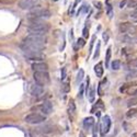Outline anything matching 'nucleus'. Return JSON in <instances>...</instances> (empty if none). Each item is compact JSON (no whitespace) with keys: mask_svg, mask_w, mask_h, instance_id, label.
Listing matches in <instances>:
<instances>
[{"mask_svg":"<svg viewBox=\"0 0 137 137\" xmlns=\"http://www.w3.org/2000/svg\"><path fill=\"white\" fill-rule=\"evenodd\" d=\"M46 37L44 35L29 34L21 44V50L24 52H43L45 48Z\"/></svg>","mask_w":137,"mask_h":137,"instance_id":"f257e3e1","label":"nucleus"},{"mask_svg":"<svg viewBox=\"0 0 137 137\" xmlns=\"http://www.w3.org/2000/svg\"><path fill=\"white\" fill-rule=\"evenodd\" d=\"M30 23L28 24V31L30 34L45 35L50 30V24L42 21V19H29Z\"/></svg>","mask_w":137,"mask_h":137,"instance_id":"f03ea898","label":"nucleus"},{"mask_svg":"<svg viewBox=\"0 0 137 137\" xmlns=\"http://www.w3.org/2000/svg\"><path fill=\"white\" fill-rule=\"evenodd\" d=\"M52 16V12L46 8H34L29 13V19H47Z\"/></svg>","mask_w":137,"mask_h":137,"instance_id":"7ed1b4c3","label":"nucleus"},{"mask_svg":"<svg viewBox=\"0 0 137 137\" xmlns=\"http://www.w3.org/2000/svg\"><path fill=\"white\" fill-rule=\"evenodd\" d=\"M31 111L33 112H37V113H41L43 115H50L52 112H53V105L51 102H48V101H45L44 103H41V104H38V105H35V106H33Z\"/></svg>","mask_w":137,"mask_h":137,"instance_id":"20e7f679","label":"nucleus"},{"mask_svg":"<svg viewBox=\"0 0 137 137\" xmlns=\"http://www.w3.org/2000/svg\"><path fill=\"white\" fill-rule=\"evenodd\" d=\"M24 121L26 122V123L29 124H41L43 123V122L46 121V116L43 115L41 113H37V112H34V113H31L25 116V119H24Z\"/></svg>","mask_w":137,"mask_h":137,"instance_id":"39448f33","label":"nucleus"},{"mask_svg":"<svg viewBox=\"0 0 137 137\" xmlns=\"http://www.w3.org/2000/svg\"><path fill=\"white\" fill-rule=\"evenodd\" d=\"M119 30L123 34H128V35H136L137 26L129 22H122L119 25Z\"/></svg>","mask_w":137,"mask_h":137,"instance_id":"423d86ee","label":"nucleus"},{"mask_svg":"<svg viewBox=\"0 0 137 137\" xmlns=\"http://www.w3.org/2000/svg\"><path fill=\"white\" fill-rule=\"evenodd\" d=\"M33 77L36 84L41 86H46L50 84V75L47 74V71H34Z\"/></svg>","mask_w":137,"mask_h":137,"instance_id":"0eeeda50","label":"nucleus"},{"mask_svg":"<svg viewBox=\"0 0 137 137\" xmlns=\"http://www.w3.org/2000/svg\"><path fill=\"white\" fill-rule=\"evenodd\" d=\"M111 128V119L109 115H104L100 122V134L101 136H105Z\"/></svg>","mask_w":137,"mask_h":137,"instance_id":"6e6552de","label":"nucleus"},{"mask_svg":"<svg viewBox=\"0 0 137 137\" xmlns=\"http://www.w3.org/2000/svg\"><path fill=\"white\" fill-rule=\"evenodd\" d=\"M38 4L37 0H20L18 2V6L20 7L22 10H32Z\"/></svg>","mask_w":137,"mask_h":137,"instance_id":"1a4fd4ad","label":"nucleus"},{"mask_svg":"<svg viewBox=\"0 0 137 137\" xmlns=\"http://www.w3.org/2000/svg\"><path fill=\"white\" fill-rule=\"evenodd\" d=\"M24 56L30 60H42L45 57L43 52H24Z\"/></svg>","mask_w":137,"mask_h":137,"instance_id":"9d476101","label":"nucleus"},{"mask_svg":"<svg viewBox=\"0 0 137 137\" xmlns=\"http://www.w3.org/2000/svg\"><path fill=\"white\" fill-rule=\"evenodd\" d=\"M119 40L123 43H129V44L137 43V37L135 35H128V34H123V33L119 36Z\"/></svg>","mask_w":137,"mask_h":137,"instance_id":"9b49d317","label":"nucleus"},{"mask_svg":"<svg viewBox=\"0 0 137 137\" xmlns=\"http://www.w3.org/2000/svg\"><path fill=\"white\" fill-rule=\"evenodd\" d=\"M43 93H44V88H43V86L36 84V85H33L31 87V94L32 95H34V97H40Z\"/></svg>","mask_w":137,"mask_h":137,"instance_id":"f8f14e48","label":"nucleus"},{"mask_svg":"<svg viewBox=\"0 0 137 137\" xmlns=\"http://www.w3.org/2000/svg\"><path fill=\"white\" fill-rule=\"evenodd\" d=\"M95 124V121L92 116H89V117H86V119L84 120V128L86 131H91L92 128H93V126Z\"/></svg>","mask_w":137,"mask_h":137,"instance_id":"ddd939ff","label":"nucleus"},{"mask_svg":"<svg viewBox=\"0 0 137 137\" xmlns=\"http://www.w3.org/2000/svg\"><path fill=\"white\" fill-rule=\"evenodd\" d=\"M76 104H75V101L74 99H70L69 100V104H68V114H69L70 120H74L75 116H76Z\"/></svg>","mask_w":137,"mask_h":137,"instance_id":"4468645a","label":"nucleus"},{"mask_svg":"<svg viewBox=\"0 0 137 137\" xmlns=\"http://www.w3.org/2000/svg\"><path fill=\"white\" fill-rule=\"evenodd\" d=\"M33 71H47L48 66L45 63H34L32 65Z\"/></svg>","mask_w":137,"mask_h":137,"instance_id":"2eb2a0df","label":"nucleus"},{"mask_svg":"<svg viewBox=\"0 0 137 137\" xmlns=\"http://www.w3.org/2000/svg\"><path fill=\"white\" fill-rule=\"evenodd\" d=\"M103 71H104V68H103V63H102V61L98 63L97 65L94 66V72H95L97 77L101 78L102 76H103Z\"/></svg>","mask_w":137,"mask_h":137,"instance_id":"dca6fc26","label":"nucleus"},{"mask_svg":"<svg viewBox=\"0 0 137 137\" xmlns=\"http://www.w3.org/2000/svg\"><path fill=\"white\" fill-rule=\"evenodd\" d=\"M87 97H88V99H89V102L93 103L94 98H95V87L94 86L89 87V90H88V92H87Z\"/></svg>","mask_w":137,"mask_h":137,"instance_id":"f3484780","label":"nucleus"},{"mask_svg":"<svg viewBox=\"0 0 137 137\" xmlns=\"http://www.w3.org/2000/svg\"><path fill=\"white\" fill-rule=\"evenodd\" d=\"M111 55H112V48L109 47L106 50V55H105V67H110V60H111Z\"/></svg>","mask_w":137,"mask_h":137,"instance_id":"a211bd4d","label":"nucleus"},{"mask_svg":"<svg viewBox=\"0 0 137 137\" xmlns=\"http://www.w3.org/2000/svg\"><path fill=\"white\" fill-rule=\"evenodd\" d=\"M137 77V68H132V69L127 72L126 75V79L129 80V79H133V78Z\"/></svg>","mask_w":137,"mask_h":137,"instance_id":"6ab92c4d","label":"nucleus"},{"mask_svg":"<svg viewBox=\"0 0 137 137\" xmlns=\"http://www.w3.org/2000/svg\"><path fill=\"white\" fill-rule=\"evenodd\" d=\"M105 6H106V13H107V16H109L110 19H112V18H113V8H112L111 3L109 2V0H106Z\"/></svg>","mask_w":137,"mask_h":137,"instance_id":"aec40b11","label":"nucleus"},{"mask_svg":"<svg viewBox=\"0 0 137 137\" xmlns=\"http://www.w3.org/2000/svg\"><path fill=\"white\" fill-rule=\"evenodd\" d=\"M134 85H137V81H133V82H129V84H125L124 86H122L120 88V92H125L128 88L131 87H134Z\"/></svg>","mask_w":137,"mask_h":137,"instance_id":"412c9836","label":"nucleus"},{"mask_svg":"<svg viewBox=\"0 0 137 137\" xmlns=\"http://www.w3.org/2000/svg\"><path fill=\"white\" fill-rule=\"evenodd\" d=\"M137 115V109H129L126 112V117L127 119H132V117H135Z\"/></svg>","mask_w":137,"mask_h":137,"instance_id":"4be33fe9","label":"nucleus"},{"mask_svg":"<svg viewBox=\"0 0 137 137\" xmlns=\"http://www.w3.org/2000/svg\"><path fill=\"white\" fill-rule=\"evenodd\" d=\"M127 67L132 69V68H137V58H134V59H129L127 61Z\"/></svg>","mask_w":137,"mask_h":137,"instance_id":"5701e85b","label":"nucleus"},{"mask_svg":"<svg viewBox=\"0 0 137 137\" xmlns=\"http://www.w3.org/2000/svg\"><path fill=\"white\" fill-rule=\"evenodd\" d=\"M111 68L113 70H119L120 68H121V61L117 60V59L113 60V61H112V64H111Z\"/></svg>","mask_w":137,"mask_h":137,"instance_id":"b1692460","label":"nucleus"},{"mask_svg":"<svg viewBox=\"0 0 137 137\" xmlns=\"http://www.w3.org/2000/svg\"><path fill=\"white\" fill-rule=\"evenodd\" d=\"M105 84H106V78L103 79L99 84V89H98V93H99V95H103V87H104Z\"/></svg>","mask_w":137,"mask_h":137,"instance_id":"393cba45","label":"nucleus"},{"mask_svg":"<svg viewBox=\"0 0 137 137\" xmlns=\"http://www.w3.org/2000/svg\"><path fill=\"white\" fill-rule=\"evenodd\" d=\"M129 18H131V20L133 21V22L137 23V7H136V8H134V10L131 12Z\"/></svg>","mask_w":137,"mask_h":137,"instance_id":"a878e982","label":"nucleus"},{"mask_svg":"<svg viewBox=\"0 0 137 137\" xmlns=\"http://www.w3.org/2000/svg\"><path fill=\"white\" fill-rule=\"evenodd\" d=\"M84 77H85V71H84V69H80L79 71H78V75H77V79H76L77 84L81 82L82 79H84Z\"/></svg>","mask_w":137,"mask_h":137,"instance_id":"bb28decb","label":"nucleus"},{"mask_svg":"<svg viewBox=\"0 0 137 137\" xmlns=\"http://www.w3.org/2000/svg\"><path fill=\"white\" fill-rule=\"evenodd\" d=\"M135 105H137V98L136 97L132 98V99H129V100H127V106H128V107L135 106Z\"/></svg>","mask_w":137,"mask_h":137,"instance_id":"cd10ccee","label":"nucleus"},{"mask_svg":"<svg viewBox=\"0 0 137 137\" xmlns=\"http://www.w3.org/2000/svg\"><path fill=\"white\" fill-rule=\"evenodd\" d=\"M100 47H101V44L98 42L97 43V47H95V52H94V55H93L94 59H97V58L99 57V55H100Z\"/></svg>","mask_w":137,"mask_h":137,"instance_id":"c85d7f7f","label":"nucleus"},{"mask_svg":"<svg viewBox=\"0 0 137 137\" xmlns=\"http://www.w3.org/2000/svg\"><path fill=\"white\" fill-rule=\"evenodd\" d=\"M97 40V35H93L91 37V41H90V46H89V54L92 53V50H93V45H94V42Z\"/></svg>","mask_w":137,"mask_h":137,"instance_id":"c756f323","label":"nucleus"},{"mask_svg":"<svg viewBox=\"0 0 137 137\" xmlns=\"http://www.w3.org/2000/svg\"><path fill=\"white\" fill-rule=\"evenodd\" d=\"M86 44L84 38H78L77 40V46H75V50H78V47H82Z\"/></svg>","mask_w":137,"mask_h":137,"instance_id":"7c9ffc66","label":"nucleus"},{"mask_svg":"<svg viewBox=\"0 0 137 137\" xmlns=\"http://www.w3.org/2000/svg\"><path fill=\"white\" fill-rule=\"evenodd\" d=\"M61 89H63L64 92H69L70 91V86H69V84H68V82H64L63 86H61Z\"/></svg>","mask_w":137,"mask_h":137,"instance_id":"2f4dec72","label":"nucleus"},{"mask_svg":"<svg viewBox=\"0 0 137 137\" xmlns=\"http://www.w3.org/2000/svg\"><path fill=\"white\" fill-rule=\"evenodd\" d=\"M127 7L128 8H136L137 7V0H128Z\"/></svg>","mask_w":137,"mask_h":137,"instance_id":"473e14b6","label":"nucleus"},{"mask_svg":"<svg viewBox=\"0 0 137 137\" xmlns=\"http://www.w3.org/2000/svg\"><path fill=\"white\" fill-rule=\"evenodd\" d=\"M84 91H85V85H80V89H79V92H78V98L81 99L82 95H84Z\"/></svg>","mask_w":137,"mask_h":137,"instance_id":"72a5a7b5","label":"nucleus"},{"mask_svg":"<svg viewBox=\"0 0 137 137\" xmlns=\"http://www.w3.org/2000/svg\"><path fill=\"white\" fill-rule=\"evenodd\" d=\"M82 35H84L85 38H87L88 36H89V29H88L87 26L84 28V31H82Z\"/></svg>","mask_w":137,"mask_h":137,"instance_id":"f704fd0d","label":"nucleus"},{"mask_svg":"<svg viewBox=\"0 0 137 137\" xmlns=\"http://www.w3.org/2000/svg\"><path fill=\"white\" fill-rule=\"evenodd\" d=\"M66 78V68H61V80H64Z\"/></svg>","mask_w":137,"mask_h":137,"instance_id":"c9c22d12","label":"nucleus"},{"mask_svg":"<svg viewBox=\"0 0 137 137\" xmlns=\"http://www.w3.org/2000/svg\"><path fill=\"white\" fill-rule=\"evenodd\" d=\"M128 2V0H123V1H121V3H120V8L121 9H123L125 6H126V3Z\"/></svg>","mask_w":137,"mask_h":137,"instance_id":"e433bc0d","label":"nucleus"},{"mask_svg":"<svg viewBox=\"0 0 137 137\" xmlns=\"http://www.w3.org/2000/svg\"><path fill=\"white\" fill-rule=\"evenodd\" d=\"M98 129H99V127H98V125L94 124V126H93V137H98V135H97Z\"/></svg>","mask_w":137,"mask_h":137,"instance_id":"4c0bfd02","label":"nucleus"},{"mask_svg":"<svg viewBox=\"0 0 137 137\" xmlns=\"http://www.w3.org/2000/svg\"><path fill=\"white\" fill-rule=\"evenodd\" d=\"M103 40H104V42L106 43L107 41H109V34H107V33H103Z\"/></svg>","mask_w":137,"mask_h":137,"instance_id":"58836bf2","label":"nucleus"},{"mask_svg":"<svg viewBox=\"0 0 137 137\" xmlns=\"http://www.w3.org/2000/svg\"><path fill=\"white\" fill-rule=\"evenodd\" d=\"M81 1H82V0H75V3H74V7H72V9H75L78 6V3L81 2Z\"/></svg>","mask_w":137,"mask_h":137,"instance_id":"ea45409f","label":"nucleus"},{"mask_svg":"<svg viewBox=\"0 0 137 137\" xmlns=\"http://www.w3.org/2000/svg\"><path fill=\"white\" fill-rule=\"evenodd\" d=\"M94 6H95L98 9H101V6H102V4H101L100 2H94Z\"/></svg>","mask_w":137,"mask_h":137,"instance_id":"a19ab883","label":"nucleus"},{"mask_svg":"<svg viewBox=\"0 0 137 137\" xmlns=\"http://www.w3.org/2000/svg\"><path fill=\"white\" fill-rule=\"evenodd\" d=\"M79 137H86V134L81 131V132H79Z\"/></svg>","mask_w":137,"mask_h":137,"instance_id":"79ce46f5","label":"nucleus"},{"mask_svg":"<svg viewBox=\"0 0 137 137\" xmlns=\"http://www.w3.org/2000/svg\"><path fill=\"white\" fill-rule=\"evenodd\" d=\"M132 137H137V133H134V134H132Z\"/></svg>","mask_w":137,"mask_h":137,"instance_id":"37998d69","label":"nucleus"},{"mask_svg":"<svg viewBox=\"0 0 137 137\" xmlns=\"http://www.w3.org/2000/svg\"><path fill=\"white\" fill-rule=\"evenodd\" d=\"M133 94H137V90H135V91L133 92Z\"/></svg>","mask_w":137,"mask_h":137,"instance_id":"c03bdc74","label":"nucleus"},{"mask_svg":"<svg viewBox=\"0 0 137 137\" xmlns=\"http://www.w3.org/2000/svg\"><path fill=\"white\" fill-rule=\"evenodd\" d=\"M53 1H58V0H53Z\"/></svg>","mask_w":137,"mask_h":137,"instance_id":"a18cd8bd","label":"nucleus"},{"mask_svg":"<svg viewBox=\"0 0 137 137\" xmlns=\"http://www.w3.org/2000/svg\"><path fill=\"white\" fill-rule=\"evenodd\" d=\"M32 137H34V136H32Z\"/></svg>","mask_w":137,"mask_h":137,"instance_id":"49530a36","label":"nucleus"}]
</instances>
